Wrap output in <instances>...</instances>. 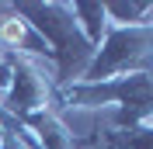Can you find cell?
<instances>
[{
    "label": "cell",
    "mask_w": 153,
    "mask_h": 149,
    "mask_svg": "<svg viewBox=\"0 0 153 149\" xmlns=\"http://www.w3.org/2000/svg\"><path fill=\"white\" fill-rule=\"evenodd\" d=\"M25 38H28V28H25L21 18H7L0 24V42L4 45H25Z\"/></svg>",
    "instance_id": "6da1fadb"
}]
</instances>
